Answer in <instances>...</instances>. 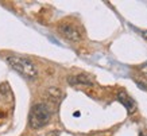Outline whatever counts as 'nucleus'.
<instances>
[{
  "instance_id": "1",
  "label": "nucleus",
  "mask_w": 147,
  "mask_h": 136,
  "mask_svg": "<svg viewBox=\"0 0 147 136\" xmlns=\"http://www.w3.org/2000/svg\"><path fill=\"white\" fill-rule=\"evenodd\" d=\"M51 118V109L47 104L39 102L31 108L30 110V116H28V124L30 127L34 129H39L43 128L46 124L50 121Z\"/></svg>"
},
{
  "instance_id": "2",
  "label": "nucleus",
  "mask_w": 147,
  "mask_h": 136,
  "mask_svg": "<svg viewBox=\"0 0 147 136\" xmlns=\"http://www.w3.org/2000/svg\"><path fill=\"white\" fill-rule=\"evenodd\" d=\"M7 61H8L9 65L12 66V69L19 71L26 78H35L36 75H38V69H36V66L30 59L12 55V57L7 58Z\"/></svg>"
},
{
  "instance_id": "3",
  "label": "nucleus",
  "mask_w": 147,
  "mask_h": 136,
  "mask_svg": "<svg viewBox=\"0 0 147 136\" xmlns=\"http://www.w3.org/2000/svg\"><path fill=\"white\" fill-rule=\"evenodd\" d=\"M58 31H59V34H61L63 38H66L67 40H71V42L81 40L80 30H78L76 26L70 24V23H62V24H59Z\"/></svg>"
},
{
  "instance_id": "4",
  "label": "nucleus",
  "mask_w": 147,
  "mask_h": 136,
  "mask_svg": "<svg viewBox=\"0 0 147 136\" xmlns=\"http://www.w3.org/2000/svg\"><path fill=\"white\" fill-rule=\"evenodd\" d=\"M117 100L120 101L121 104L125 106V109L128 113H132L135 109H136V104H135L134 98L131 96H128L125 92H119L117 93Z\"/></svg>"
},
{
  "instance_id": "5",
  "label": "nucleus",
  "mask_w": 147,
  "mask_h": 136,
  "mask_svg": "<svg viewBox=\"0 0 147 136\" xmlns=\"http://www.w3.org/2000/svg\"><path fill=\"white\" fill-rule=\"evenodd\" d=\"M69 82H70L71 85H86V86L93 85L92 78H90L88 74H84V73L76 74V75H70V77H69Z\"/></svg>"
},
{
  "instance_id": "6",
  "label": "nucleus",
  "mask_w": 147,
  "mask_h": 136,
  "mask_svg": "<svg viewBox=\"0 0 147 136\" xmlns=\"http://www.w3.org/2000/svg\"><path fill=\"white\" fill-rule=\"evenodd\" d=\"M46 94H47V97H49L51 101H54V102H58V101L62 98V92L57 88H50Z\"/></svg>"
},
{
  "instance_id": "7",
  "label": "nucleus",
  "mask_w": 147,
  "mask_h": 136,
  "mask_svg": "<svg viewBox=\"0 0 147 136\" xmlns=\"http://www.w3.org/2000/svg\"><path fill=\"white\" fill-rule=\"evenodd\" d=\"M139 70H140V73H142L143 75L147 77V63H143V65L139 67Z\"/></svg>"
},
{
  "instance_id": "8",
  "label": "nucleus",
  "mask_w": 147,
  "mask_h": 136,
  "mask_svg": "<svg viewBox=\"0 0 147 136\" xmlns=\"http://www.w3.org/2000/svg\"><path fill=\"white\" fill-rule=\"evenodd\" d=\"M136 83H138V86H139V88H142L143 90H147V85L142 83V81H136Z\"/></svg>"
},
{
  "instance_id": "9",
  "label": "nucleus",
  "mask_w": 147,
  "mask_h": 136,
  "mask_svg": "<svg viewBox=\"0 0 147 136\" xmlns=\"http://www.w3.org/2000/svg\"><path fill=\"white\" fill-rule=\"evenodd\" d=\"M47 136H59V135H58V133H55V132H51V133H49Z\"/></svg>"
},
{
  "instance_id": "10",
  "label": "nucleus",
  "mask_w": 147,
  "mask_h": 136,
  "mask_svg": "<svg viewBox=\"0 0 147 136\" xmlns=\"http://www.w3.org/2000/svg\"><path fill=\"white\" fill-rule=\"evenodd\" d=\"M144 38L147 39V31H144Z\"/></svg>"
},
{
  "instance_id": "11",
  "label": "nucleus",
  "mask_w": 147,
  "mask_h": 136,
  "mask_svg": "<svg viewBox=\"0 0 147 136\" xmlns=\"http://www.w3.org/2000/svg\"><path fill=\"white\" fill-rule=\"evenodd\" d=\"M94 136H104V135H94Z\"/></svg>"
},
{
  "instance_id": "12",
  "label": "nucleus",
  "mask_w": 147,
  "mask_h": 136,
  "mask_svg": "<svg viewBox=\"0 0 147 136\" xmlns=\"http://www.w3.org/2000/svg\"><path fill=\"white\" fill-rule=\"evenodd\" d=\"M140 136H143V135H142V133H140Z\"/></svg>"
}]
</instances>
